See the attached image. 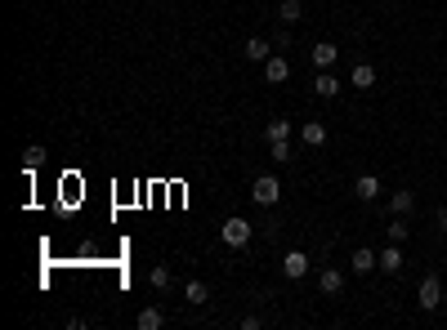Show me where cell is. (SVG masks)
<instances>
[{"mask_svg": "<svg viewBox=\"0 0 447 330\" xmlns=\"http://www.w3.org/2000/svg\"><path fill=\"white\" fill-rule=\"evenodd\" d=\"M439 303H443V277L425 273V277H420V308H425V312H434Z\"/></svg>", "mask_w": 447, "mask_h": 330, "instance_id": "3957f363", "label": "cell"}, {"mask_svg": "<svg viewBox=\"0 0 447 330\" xmlns=\"http://www.w3.org/2000/svg\"><path fill=\"white\" fill-rule=\"evenodd\" d=\"M286 76H291V63H286L282 54H273L269 63H264V81H269V85H282Z\"/></svg>", "mask_w": 447, "mask_h": 330, "instance_id": "30bf717a", "label": "cell"}, {"mask_svg": "<svg viewBox=\"0 0 447 330\" xmlns=\"http://www.w3.org/2000/svg\"><path fill=\"white\" fill-rule=\"evenodd\" d=\"M349 268H354L358 277H367V273H376L380 268V250H371V246H358L354 254H349Z\"/></svg>", "mask_w": 447, "mask_h": 330, "instance_id": "277c9868", "label": "cell"}, {"mask_svg": "<svg viewBox=\"0 0 447 330\" xmlns=\"http://www.w3.org/2000/svg\"><path fill=\"white\" fill-rule=\"evenodd\" d=\"M264 139H269V143H286V139H291V121H282V116L269 121V125H264Z\"/></svg>", "mask_w": 447, "mask_h": 330, "instance_id": "e0dca14e", "label": "cell"}, {"mask_svg": "<svg viewBox=\"0 0 447 330\" xmlns=\"http://www.w3.org/2000/svg\"><path fill=\"white\" fill-rule=\"evenodd\" d=\"M300 139H305V148H327V125H322V121H305V125H300Z\"/></svg>", "mask_w": 447, "mask_h": 330, "instance_id": "ba28073f", "label": "cell"}, {"mask_svg": "<svg viewBox=\"0 0 447 330\" xmlns=\"http://www.w3.org/2000/svg\"><path fill=\"white\" fill-rule=\"evenodd\" d=\"M318 290H322V295H340V290H345V273H340V268H322V273H318Z\"/></svg>", "mask_w": 447, "mask_h": 330, "instance_id": "9c48e42d", "label": "cell"}, {"mask_svg": "<svg viewBox=\"0 0 447 330\" xmlns=\"http://www.w3.org/2000/svg\"><path fill=\"white\" fill-rule=\"evenodd\" d=\"M41 165H45V148H41V143H32V148L22 152V170L32 174V170H41Z\"/></svg>", "mask_w": 447, "mask_h": 330, "instance_id": "44dd1931", "label": "cell"}, {"mask_svg": "<svg viewBox=\"0 0 447 330\" xmlns=\"http://www.w3.org/2000/svg\"><path fill=\"white\" fill-rule=\"evenodd\" d=\"M349 85H354V90H371V85H376V67H371V63H358L354 71H349Z\"/></svg>", "mask_w": 447, "mask_h": 330, "instance_id": "9a60e30c", "label": "cell"}, {"mask_svg": "<svg viewBox=\"0 0 447 330\" xmlns=\"http://www.w3.org/2000/svg\"><path fill=\"white\" fill-rule=\"evenodd\" d=\"M251 237H255V224H246V219H241V214H233V219H224V228H220V241H224V246H246V241Z\"/></svg>", "mask_w": 447, "mask_h": 330, "instance_id": "7a4b0ae2", "label": "cell"}, {"mask_svg": "<svg viewBox=\"0 0 447 330\" xmlns=\"http://www.w3.org/2000/svg\"><path fill=\"white\" fill-rule=\"evenodd\" d=\"M434 224H439V232L447 237V205H439V210H434Z\"/></svg>", "mask_w": 447, "mask_h": 330, "instance_id": "d4e9b609", "label": "cell"}, {"mask_svg": "<svg viewBox=\"0 0 447 330\" xmlns=\"http://www.w3.org/2000/svg\"><path fill=\"white\" fill-rule=\"evenodd\" d=\"M148 281H152V290H166V286H171V268H161V263H156L152 273H148Z\"/></svg>", "mask_w": 447, "mask_h": 330, "instance_id": "7402d4cb", "label": "cell"}, {"mask_svg": "<svg viewBox=\"0 0 447 330\" xmlns=\"http://www.w3.org/2000/svg\"><path fill=\"white\" fill-rule=\"evenodd\" d=\"M313 94H318V99H335V94H340V76H331V67H322L318 76H313Z\"/></svg>", "mask_w": 447, "mask_h": 330, "instance_id": "8992f818", "label": "cell"}, {"mask_svg": "<svg viewBox=\"0 0 447 330\" xmlns=\"http://www.w3.org/2000/svg\"><path fill=\"white\" fill-rule=\"evenodd\" d=\"M443 281H447V277H443Z\"/></svg>", "mask_w": 447, "mask_h": 330, "instance_id": "484cf974", "label": "cell"}, {"mask_svg": "<svg viewBox=\"0 0 447 330\" xmlns=\"http://www.w3.org/2000/svg\"><path fill=\"white\" fill-rule=\"evenodd\" d=\"M354 197H358V201H376V197H380V179H376V174H358V179H354Z\"/></svg>", "mask_w": 447, "mask_h": 330, "instance_id": "8fae6325", "label": "cell"}, {"mask_svg": "<svg viewBox=\"0 0 447 330\" xmlns=\"http://www.w3.org/2000/svg\"><path fill=\"white\" fill-rule=\"evenodd\" d=\"M273 50H291V32H286V22L273 32Z\"/></svg>", "mask_w": 447, "mask_h": 330, "instance_id": "603a6c76", "label": "cell"}, {"mask_svg": "<svg viewBox=\"0 0 447 330\" xmlns=\"http://www.w3.org/2000/svg\"><path fill=\"white\" fill-rule=\"evenodd\" d=\"M282 273L291 277V281L309 277V254H305V250H286V254H282Z\"/></svg>", "mask_w": 447, "mask_h": 330, "instance_id": "5b68a950", "label": "cell"}, {"mask_svg": "<svg viewBox=\"0 0 447 330\" xmlns=\"http://www.w3.org/2000/svg\"><path fill=\"white\" fill-rule=\"evenodd\" d=\"M335 58H340V50H335V45L331 41H318V45H313V67H335Z\"/></svg>", "mask_w": 447, "mask_h": 330, "instance_id": "4fadbf2b", "label": "cell"}, {"mask_svg": "<svg viewBox=\"0 0 447 330\" xmlns=\"http://www.w3.org/2000/svg\"><path fill=\"white\" fill-rule=\"evenodd\" d=\"M135 326H139V330H161V326H166V312H161V308H143V312L135 317Z\"/></svg>", "mask_w": 447, "mask_h": 330, "instance_id": "ac0fdd59", "label": "cell"}, {"mask_svg": "<svg viewBox=\"0 0 447 330\" xmlns=\"http://www.w3.org/2000/svg\"><path fill=\"white\" fill-rule=\"evenodd\" d=\"M273 156L277 161H291V143H273Z\"/></svg>", "mask_w": 447, "mask_h": 330, "instance_id": "cb8c5ba5", "label": "cell"}, {"mask_svg": "<svg viewBox=\"0 0 447 330\" xmlns=\"http://www.w3.org/2000/svg\"><path fill=\"white\" fill-rule=\"evenodd\" d=\"M277 18H282L286 27H291V22L305 18V5H300V0H282V5H277Z\"/></svg>", "mask_w": 447, "mask_h": 330, "instance_id": "d6986e66", "label": "cell"}, {"mask_svg": "<svg viewBox=\"0 0 447 330\" xmlns=\"http://www.w3.org/2000/svg\"><path fill=\"white\" fill-rule=\"evenodd\" d=\"M385 237H389L394 246H403V241L412 237V224H407V214H394V219H389V228H385Z\"/></svg>", "mask_w": 447, "mask_h": 330, "instance_id": "5bb4252c", "label": "cell"}, {"mask_svg": "<svg viewBox=\"0 0 447 330\" xmlns=\"http://www.w3.org/2000/svg\"><path fill=\"white\" fill-rule=\"evenodd\" d=\"M412 210H416V192L412 188L389 192V214H412Z\"/></svg>", "mask_w": 447, "mask_h": 330, "instance_id": "7c38bea8", "label": "cell"}, {"mask_svg": "<svg viewBox=\"0 0 447 330\" xmlns=\"http://www.w3.org/2000/svg\"><path fill=\"white\" fill-rule=\"evenodd\" d=\"M251 201L264 205V210H273V205L282 201V183H277V174H260L255 183H251Z\"/></svg>", "mask_w": 447, "mask_h": 330, "instance_id": "6da1fadb", "label": "cell"}, {"mask_svg": "<svg viewBox=\"0 0 447 330\" xmlns=\"http://www.w3.org/2000/svg\"><path fill=\"white\" fill-rule=\"evenodd\" d=\"M184 295H188V303H197V308H201V303L211 299V290H206V281H197V277H192L188 286H184Z\"/></svg>", "mask_w": 447, "mask_h": 330, "instance_id": "ffe728a7", "label": "cell"}, {"mask_svg": "<svg viewBox=\"0 0 447 330\" xmlns=\"http://www.w3.org/2000/svg\"><path fill=\"white\" fill-rule=\"evenodd\" d=\"M403 263H407V259H403V250H398V246H394V241H389V246H385V250H380V268H385V273H389V277H394V273H403Z\"/></svg>", "mask_w": 447, "mask_h": 330, "instance_id": "2e32d148", "label": "cell"}, {"mask_svg": "<svg viewBox=\"0 0 447 330\" xmlns=\"http://www.w3.org/2000/svg\"><path fill=\"white\" fill-rule=\"evenodd\" d=\"M241 54H246L251 63H269V58H273V41H264V36H251V41L241 45Z\"/></svg>", "mask_w": 447, "mask_h": 330, "instance_id": "52a82bcc", "label": "cell"}]
</instances>
